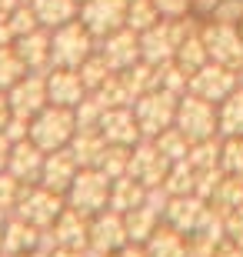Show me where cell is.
Returning <instances> with one entry per match:
<instances>
[{"instance_id": "obj_30", "label": "cell", "mask_w": 243, "mask_h": 257, "mask_svg": "<svg viewBox=\"0 0 243 257\" xmlns=\"http://www.w3.org/2000/svg\"><path fill=\"white\" fill-rule=\"evenodd\" d=\"M150 141L157 144V147H160V154H163V157H167L170 164H177V161H187V154H190V144H193V141H190V137H187L183 131H180L177 124H173V127H167V131H160L157 137H150Z\"/></svg>"}, {"instance_id": "obj_14", "label": "cell", "mask_w": 243, "mask_h": 257, "mask_svg": "<svg viewBox=\"0 0 243 257\" xmlns=\"http://www.w3.org/2000/svg\"><path fill=\"white\" fill-rule=\"evenodd\" d=\"M97 50H100V57L110 64L113 74H120V70L133 67L137 60H143V54H140V34L130 30V27H120V30H113L110 37L97 40Z\"/></svg>"}, {"instance_id": "obj_23", "label": "cell", "mask_w": 243, "mask_h": 257, "mask_svg": "<svg viewBox=\"0 0 243 257\" xmlns=\"http://www.w3.org/2000/svg\"><path fill=\"white\" fill-rule=\"evenodd\" d=\"M30 7L37 14L40 27L47 30H57L80 17V0H30Z\"/></svg>"}, {"instance_id": "obj_10", "label": "cell", "mask_w": 243, "mask_h": 257, "mask_svg": "<svg viewBox=\"0 0 243 257\" xmlns=\"http://www.w3.org/2000/svg\"><path fill=\"white\" fill-rule=\"evenodd\" d=\"M10 110L14 117H24V120H34V117L50 104V94H47V74H24L17 84L10 87Z\"/></svg>"}, {"instance_id": "obj_11", "label": "cell", "mask_w": 243, "mask_h": 257, "mask_svg": "<svg viewBox=\"0 0 243 257\" xmlns=\"http://www.w3.org/2000/svg\"><path fill=\"white\" fill-rule=\"evenodd\" d=\"M67 207V197L64 194L50 191V187H30V191H24V197H20V217L30 220L34 227H50L57 217H60V210Z\"/></svg>"}, {"instance_id": "obj_16", "label": "cell", "mask_w": 243, "mask_h": 257, "mask_svg": "<svg viewBox=\"0 0 243 257\" xmlns=\"http://www.w3.org/2000/svg\"><path fill=\"white\" fill-rule=\"evenodd\" d=\"M47 94H50V104L77 107L90 90H87V84L80 80V70H70V67H50L47 70Z\"/></svg>"}, {"instance_id": "obj_7", "label": "cell", "mask_w": 243, "mask_h": 257, "mask_svg": "<svg viewBox=\"0 0 243 257\" xmlns=\"http://www.w3.org/2000/svg\"><path fill=\"white\" fill-rule=\"evenodd\" d=\"M240 84H243L240 70L223 67V64H216V60H206L196 74H190V87L187 90L196 94V97H203V100H210V104H220V100H226Z\"/></svg>"}, {"instance_id": "obj_3", "label": "cell", "mask_w": 243, "mask_h": 257, "mask_svg": "<svg viewBox=\"0 0 243 257\" xmlns=\"http://www.w3.org/2000/svg\"><path fill=\"white\" fill-rule=\"evenodd\" d=\"M110 187H113V181L100 171V167H80L77 177H74V184H70V191L64 194L67 207H74V210H80V214H87V217H94V214H100V210L110 207Z\"/></svg>"}, {"instance_id": "obj_6", "label": "cell", "mask_w": 243, "mask_h": 257, "mask_svg": "<svg viewBox=\"0 0 243 257\" xmlns=\"http://www.w3.org/2000/svg\"><path fill=\"white\" fill-rule=\"evenodd\" d=\"M173 124L187 134L190 141H206V137H220V127H216V104L203 100L196 94H183L177 104V120Z\"/></svg>"}, {"instance_id": "obj_37", "label": "cell", "mask_w": 243, "mask_h": 257, "mask_svg": "<svg viewBox=\"0 0 243 257\" xmlns=\"http://www.w3.org/2000/svg\"><path fill=\"white\" fill-rule=\"evenodd\" d=\"M220 167H223V174H236V177H243V137H223Z\"/></svg>"}, {"instance_id": "obj_46", "label": "cell", "mask_w": 243, "mask_h": 257, "mask_svg": "<svg viewBox=\"0 0 243 257\" xmlns=\"http://www.w3.org/2000/svg\"><path fill=\"white\" fill-rule=\"evenodd\" d=\"M236 27H240V37H243V17H240V20H236Z\"/></svg>"}, {"instance_id": "obj_32", "label": "cell", "mask_w": 243, "mask_h": 257, "mask_svg": "<svg viewBox=\"0 0 243 257\" xmlns=\"http://www.w3.org/2000/svg\"><path fill=\"white\" fill-rule=\"evenodd\" d=\"M130 154H133V147H127V144H107V151H103L97 167H100L110 181H117L123 174H130Z\"/></svg>"}, {"instance_id": "obj_26", "label": "cell", "mask_w": 243, "mask_h": 257, "mask_svg": "<svg viewBox=\"0 0 243 257\" xmlns=\"http://www.w3.org/2000/svg\"><path fill=\"white\" fill-rule=\"evenodd\" d=\"M216 127L220 137H243V84L216 104Z\"/></svg>"}, {"instance_id": "obj_31", "label": "cell", "mask_w": 243, "mask_h": 257, "mask_svg": "<svg viewBox=\"0 0 243 257\" xmlns=\"http://www.w3.org/2000/svg\"><path fill=\"white\" fill-rule=\"evenodd\" d=\"M220 151H223V137H206V141H193V144H190L187 161L193 164L196 171H210V167H220Z\"/></svg>"}, {"instance_id": "obj_42", "label": "cell", "mask_w": 243, "mask_h": 257, "mask_svg": "<svg viewBox=\"0 0 243 257\" xmlns=\"http://www.w3.org/2000/svg\"><path fill=\"white\" fill-rule=\"evenodd\" d=\"M10 117H14V110H10V100H7V94L0 90V131L10 124Z\"/></svg>"}, {"instance_id": "obj_43", "label": "cell", "mask_w": 243, "mask_h": 257, "mask_svg": "<svg viewBox=\"0 0 243 257\" xmlns=\"http://www.w3.org/2000/svg\"><path fill=\"white\" fill-rule=\"evenodd\" d=\"M10 147H14V144L7 141V134H0V171H4L7 161H10Z\"/></svg>"}, {"instance_id": "obj_39", "label": "cell", "mask_w": 243, "mask_h": 257, "mask_svg": "<svg viewBox=\"0 0 243 257\" xmlns=\"http://www.w3.org/2000/svg\"><path fill=\"white\" fill-rule=\"evenodd\" d=\"M213 257H243V247L236 244V237H223L220 244H216Z\"/></svg>"}, {"instance_id": "obj_17", "label": "cell", "mask_w": 243, "mask_h": 257, "mask_svg": "<svg viewBox=\"0 0 243 257\" xmlns=\"http://www.w3.org/2000/svg\"><path fill=\"white\" fill-rule=\"evenodd\" d=\"M77 171H80V164H77L70 147L50 151L47 161H44V171H40V184L50 187V191H57V194H67L70 184H74V177H77Z\"/></svg>"}, {"instance_id": "obj_9", "label": "cell", "mask_w": 243, "mask_h": 257, "mask_svg": "<svg viewBox=\"0 0 243 257\" xmlns=\"http://www.w3.org/2000/svg\"><path fill=\"white\" fill-rule=\"evenodd\" d=\"M127 7L130 0H84L80 4V20L97 40L110 37L113 30L127 27Z\"/></svg>"}, {"instance_id": "obj_8", "label": "cell", "mask_w": 243, "mask_h": 257, "mask_svg": "<svg viewBox=\"0 0 243 257\" xmlns=\"http://www.w3.org/2000/svg\"><path fill=\"white\" fill-rule=\"evenodd\" d=\"M123 244H130L123 214L107 207V210H100V214L90 217V244H87V247H90L94 257H110L113 250H120Z\"/></svg>"}, {"instance_id": "obj_36", "label": "cell", "mask_w": 243, "mask_h": 257, "mask_svg": "<svg viewBox=\"0 0 243 257\" xmlns=\"http://www.w3.org/2000/svg\"><path fill=\"white\" fill-rule=\"evenodd\" d=\"M97 97H100L107 107H130L133 104V94L127 90V84H123V77L120 74H113L107 84L100 87V90H94Z\"/></svg>"}, {"instance_id": "obj_2", "label": "cell", "mask_w": 243, "mask_h": 257, "mask_svg": "<svg viewBox=\"0 0 243 257\" xmlns=\"http://www.w3.org/2000/svg\"><path fill=\"white\" fill-rule=\"evenodd\" d=\"M74 134H77V110L74 107L47 104L34 120H30V141L47 154L60 151V147H70Z\"/></svg>"}, {"instance_id": "obj_45", "label": "cell", "mask_w": 243, "mask_h": 257, "mask_svg": "<svg viewBox=\"0 0 243 257\" xmlns=\"http://www.w3.org/2000/svg\"><path fill=\"white\" fill-rule=\"evenodd\" d=\"M17 257H50V254H44V250H24V254H17Z\"/></svg>"}, {"instance_id": "obj_15", "label": "cell", "mask_w": 243, "mask_h": 257, "mask_svg": "<svg viewBox=\"0 0 243 257\" xmlns=\"http://www.w3.org/2000/svg\"><path fill=\"white\" fill-rule=\"evenodd\" d=\"M97 127H100V134L107 137V144H127V147H133L137 141H143V131H140V124H137L133 104L130 107H107Z\"/></svg>"}, {"instance_id": "obj_41", "label": "cell", "mask_w": 243, "mask_h": 257, "mask_svg": "<svg viewBox=\"0 0 243 257\" xmlns=\"http://www.w3.org/2000/svg\"><path fill=\"white\" fill-rule=\"evenodd\" d=\"M50 257H90V247H60V244H57V247L50 250Z\"/></svg>"}, {"instance_id": "obj_5", "label": "cell", "mask_w": 243, "mask_h": 257, "mask_svg": "<svg viewBox=\"0 0 243 257\" xmlns=\"http://www.w3.org/2000/svg\"><path fill=\"white\" fill-rule=\"evenodd\" d=\"M177 104H180V94H170L167 87H157V90L137 97L133 100V114H137V124H140L143 137H157L160 131L173 127Z\"/></svg>"}, {"instance_id": "obj_34", "label": "cell", "mask_w": 243, "mask_h": 257, "mask_svg": "<svg viewBox=\"0 0 243 257\" xmlns=\"http://www.w3.org/2000/svg\"><path fill=\"white\" fill-rule=\"evenodd\" d=\"M77 70H80V80L87 84V90H100V87L113 77L110 64H107V60L100 57V50H97V54H90V57H87L84 64L77 67Z\"/></svg>"}, {"instance_id": "obj_28", "label": "cell", "mask_w": 243, "mask_h": 257, "mask_svg": "<svg viewBox=\"0 0 243 257\" xmlns=\"http://www.w3.org/2000/svg\"><path fill=\"white\" fill-rule=\"evenodd\" d=\"M160 191L167 197H180V194H196V167L190 161H177L170 164L167 177L160 184Z\"/></svg>"}, {"instance_id": "obj_35", "label": "cell", "mask_w": 243, "mask_h": 257, "mask_svg": "<svg viewBox=\"0 0 243 257\" xmlns=\"http://www.w3.org/2000/svg\"><path fill=\"white\" fill-rule=\"evenodd\" d=\"M160 20V10H157V0H130L127 7V27L143 34L147 27H153Z\"/></svg>"}, {"instance_id": "obj_22", "label": "cell", "mask_w": 243, "mask_h": 257, "mask_svg": "<svg viewBox=\"0 0 243 257\" xmlns=\"http://www.w3.org/2000/svg\"><path fill=\"white\" fill-rule=\"evenodd\" d=\"M70 151H74L80 167H97L103 151H107V137L100 134V127H77L74 141H70Z\"/></svg>"}, {"instance_id": "obj_20", "label": "cell", "mask_w": 243, "mask_h": 257, "mask_svg": "<svg viewBox=\"0 0 243 257\" xmlns=\"http://www.w3.org/2000/svg\"><path fill=\"white\" fill-rule=\"evenodd\" d=\"M143 247H147L150 257H187L190 254V234H183V230H177L173 224L163 220V224L150 234V240Z\"/></svg>"}, {"instance_id": "obj_19", "label": "cell", "mask_w": 243, "mask_h": 257, "mask_svg": "<svg viewBox=\"0 0 243 257\" xmlns=\"http://www.w3.org/2000/svg\"><path fill=\"white\" fill-rule=\"evenodd\" d=\"M44 161H47V151H40L30 137H24V141H17L14 147H10L7 167H10V174H14L20 184H34V181H40Z\"/></svg>"}, {"instance_id": "obj_27", "label": "cell", "mask_w": 243, "mask_h": 257, "mask_svg": "<svg viewBox=\"0 0 243 257\" xmlns=\"http://www.w3.org/2000/svg\"><path fill=\"white\" fill-rule=\"evenodd\" d=\"M120 77H123V84H127V90L133 94V100L160 87V67L150 64V60H137L133 67L120 70Z\"/></svg>"}, {"instance_id": "obj_13", "label": "cell", "mask_w": 243, "mask_h": 257, "mask_svg": "<svg viewBox=\"0 0 243 257\" xmlns=\"http://www.w3.org/2000/svg\"><path fill=\"white\" fill-rule=\"evenodd\" d=\"M170 171V161L160 154V147L150 137H143V141L133 144V154H130V177H137V181L143 184V187H160L163 184V177H167Z\"/></svg>"}, {"instance_id": "obj_12", "label": "cell", "mask_w": 243, "mask_h": 257, "mask_svg": "<svg viewBox=\"0 0 243 257\" xmlns=\"http://www.w3.org/2000/svg\"><path fill=\"white\" fill-rule=\"evenodd\" d=\"M206 214H210V200L200 197V194L167 197V204H163V220H167V224H173L177 230H183V234H190V237L203 227Z\"/></svg>"}, {"instance_id": "obj_21", "label": "cell", "mask_w": 243, "mask_h": 257, "mask_svg": "<svg viewBox=\"0 0 243 257\" xmlns=\"http://www.w3.org/2000/svg\"><path fill=\"white\" fill-rule=\"evenodd\" d=\"M14 47H17L20 60L27 64V70H44L50 67V30L47 27H37L34 34H24V37L14 40Z\"/></svg>"}, {"instance_id": "obj_33", "label": "cell", "mask_w": 243, "mask_h": 257, "mask_svg": "<svg viewBox=\"0 0 243 257\" xmlns=\"http://www.w3.org/2000/svg\"><path fill=\"white\" fill-rule=\"evenodd\" d=\"M24 74H30V70H27V64L20 60L17 47H10V44L0 47V90H10Z\"/></svg>"}, {"instance_id": "obj_4", "label": "cell", "mask_w": 243, "mask_h": 257, "mask_svg": "<svg viewBox=\"0 0 243 257\" xmlns=\"http://www.w3.org/2000/svg\"><path fill=\"white\" fill-rule=\"evenodd\" d=\"M200 37L206 44L210 60H216V64H223V67H233V70L243 74V37H240L236 24L210 17L206 24H200Z\"/></svg>"}, {"instance_id": "obj_38", "label": "cell", "mask_w": 243, "mask_h": 257, "mask_svg": "<svg viewBox=\"0 0 243 257\" xmlns=\"http://www.w3.org/2000/svg\"><path fill=\"white\" fill-rule=\"evenodd\" d=\"M190 7H193V0H157L160 17H187Z\"/></svg>"}, {"instance_id": "obj_44", "label": "cell", "mask_w": 243, "mask_h": 257, "mask_svg": "<svg viewBox=\"0 0 243 257\" xmlns=\"http://www.w3.org/2000/svg\"><path fill=\"white\" fill-rule=\"evenodd\" d=\"M20 4H24V0H0V14H14Z\"/></svg>"}, {"instance_id": "obj_18", "label": "cell", "mask_w": 243, "mask_h": 257, "mask_svg": "<svg viewBox=\"0 0 243 257\" xmlns=\"http://www.w3.org/2000/svg\"><path fill=\"white\" fill-rule=\"evenodd\" d=\"M50 237H54V247H87L90 244V217L80 214L74 207H64L60 217L50 224Z\"/></svg>"}, {"instance_id": "obj_29", "label": "cell", "mask_w": 243, "mask_h": 257, "mask_svg": "<svg viewBox=\"0 0 243 257\" xmlns=\"http://www.w3.org/2000/svg\"><path fill=\"white\" fill-rule=\"evenodd\" d=\"M173 60H177V64L183 67L187 74H196V70H200V67L210 60V54H206V44H203V37H200V27L180 40V47H177V54H173Z\"/></svg>"}, {"instance_id": "obj_25", "label": "cell", "mask_w": 243, "mask_h": 257, "mask_svg": "<svg viewBox=\"0 0 243 257\" xmlns=\"http://www.w3.org/2000/svg\"><path fill=\"white\" fill-rule=\"evenodd\" d=\"M123 220H127V234H130L133 244H147L150 234L163 224V214H160V207H153V204H140V207H133L123 214Z\"/></svg>"}, {"instance_id": "obj_24", "label": "cell", "mask_w": 243, "mask_h": 257, "mask_svg": "<svg viewBox=\"0 0 243 257\" xmlns=\"http://www.w3.org/2000/svg\"><path fill=\"white\" fill-rule=\"evenodd\" d=\"M150 197V187H143L137 177H130V174H123V177H117L110 187V207L117 210V214H127V210L140 207V204H147Z\"/></svg>"}, {"instance_id": "obj_40", "label": "cell", "mask_w": 243, "mask_h": 257, "mask_svg": "<svg viewBox=\"0 0 243 257\" xmlns=\"http://www.w3.org/2000/svg\"><path fill=\"white\" fill-rule=\"evenodd\" d=\"M110 257H150V254H147V247H143V244H133V240H130V244H123L120 250H113Z\"/></svg>"}, {"instance_id": "obj_1", "label": "cell", "mask_w": 243, "mask_h": 257, "mask_svg": "<svg viewBox=\"0 0 243 257\" xmlns=\"http://www.w3.org/2000/svg\"><path fill=\"white\" fill-rule=\"evenodd\" d=\"M90 54H97V37L87 30L80 17L64 24V27L50 30V67H77L84 64Z\"/></svg>"}]
</instances>
